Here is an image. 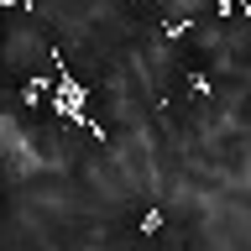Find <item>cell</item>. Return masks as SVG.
<instances>
[{"mask_svg": "<svg viewBox=\"0 0 251 251\" xmlns=\"http://www.w3.org/2000/svg\"><path fill=\"white\" fill-rule=\"evenodd\" d=\"M0 5H26V0H0Z\"/></svg>", "mask_w": 251, "mask_h": 251, "instance_id": "obj_6", "label": "cell"}, {"mask_svg": "<svg viewBox=\"0 0 251 251\" xmlns=\"http://www.w3.org/2000/svg\"><path fill=\"white\" fill-rule=\"evenodd\" d=\"M0 204H5V199H0Z\"/></svg>", "mask_w": 251, "mask_h": 251, "instance_id": "obj_7", "label": "cell"}, {"mask_svg": "<svg viewBox=\"0 0 251 251\" xmlns=\"http://www.w3.org/2000/svg\"><path fill=\"white\" fill-rule=\"evenodd\" d=\"M52 89H58V74H31V78H21V105H26V110H42L47 100H52Z\"/></svg>", "mask_w": 251, "mask_h": 251, "instance_id": "obj_1", "label": "cell"}, {"mask_svg": "<svg viewBox=\"0 0 251 251\" xmlns=\"http://www.w3.org/2000/svg\"><path fill=\"white\" fill-rule=\"evenodd\" d=\"M188 94H199V100H204V94H209V78H204V74H188Z\"/></svg>", "mask_w": 251, "mask_h": 251, "instance_id": "obj_4", "label": "cell"}, {"mask_svg": "<svg viewBox=\"0 0 251 251\" xmlns=\"http://www.w3.org/2000/svg\"><path fill=\"white\" fill-rule=\"evenodd\" d=\"M78 131H89V141H105V136H110L105 121H94V115H84V121H78Z\"/></svg>", "mask_w": 251, "mask_h": 251, "instance_id": "obj_3", "label": "cell"}, {"mask_svg": "<svg viewBox=\"0 0 251 251\" xmlns=\"http://www.w3.org/2000/svg\"><path fill=\"white\" fill-rule=\"evenodd\" d=\"M162 225H168V209H141V220H136V230H141V235H157Z\"/></svg>", "mask_w": 251, "mask_h": 251, "instance_id": "obj_2", "label": "cell"}, {"mask_svg": "<svg viewBox=\"0 0 251 251\" xmlns=\"http://www.w3.org/2000/svg\"><path fill=\"white\" fill-rule=\"evenodd\" d=\"M168 37L178 42V37H188V16H178V21H168Z\"/></svg>", "mask_w": 251, "mask_h": 251, "instance_id": "obj_5", "label": "cell"}]
</instances>
